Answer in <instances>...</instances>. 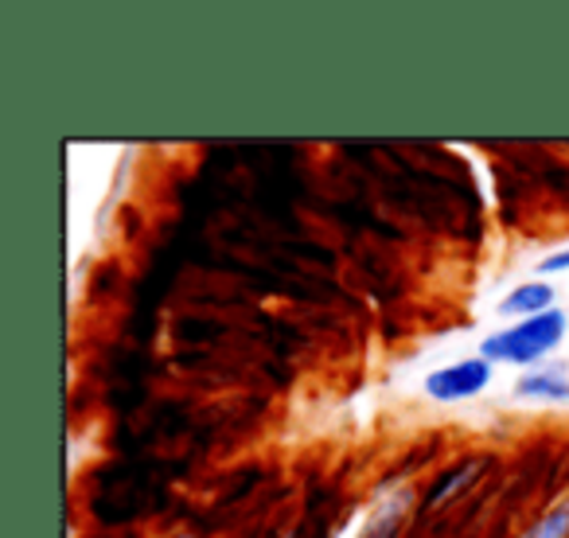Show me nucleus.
I'll use <instances>...</instances> for the list:
<instances>
[{
	"instance_id": "nucleus-8",
	"label": "nucleus",
	"mask_w": 569,
	"mask_h": 538,
	"mask_svg": "<svg viewBox=\"0 0 569 538\" xmlns=\"http://www.w3.org/2000/svg\"><path fill=\"white\" fill-rule=\"evenodd\" d=\"M522 398H550V402H569V379L561 367H550V371H538L530 379L519 382Z\"/></svg>"
},
{
	"instance_id": "nucleus-2",
	"label": "nucleus",
	"mask_w": 569,
	"mask_h": 538,
	"mask_svg": "<svg viewBox=\"0 0 569 538\" xmlns=\"http://www.w3.org/2000/svg\"><path fill=\"white\" fill-rule=\"evenodd\" d=\"M566 336V312L550 309L538 317L522 320V325L507 328L499 336L483 340V359H499V363H535L550 348H558Z\"/></svg>"
},
{
	"instance_id": "nucleus-13",
	"label": "nucleus",
	"mask_w": 569,
	"mask_h": 538,
	"mask_svg": "<svg viewBox=\"0 0 569 538\" xmlns=\"http://www.w3.org/2000/svg\"><path fill=\"white\" fill-rule=\"evenodd\" d=\"M558 269H569V250L566 253H553V258L542 261V273H558Z\"/></svg>"
},
{
	"instance_id": "nucleus-5",
	"label": "nucleus",
	"mask_w": 569,
	"mask_h": 538,
	"mask_svg": "<svg viewBox=\"0 0 569 538\" xmlns=\"http://www.w3.org/2000/svg\"><path fill=\"white\" fill-rule=\"evenodd\" d=\"M309 203L317 207L320 215H332V219H340V227H348V230H371V235H382V238H402V230L390 227L387 219H379V215H375L371 207L363 203V199H343V203H325V199L312 196Z\"/></svg>"
},
{
	"instance_id": "nucleus-6",
	"label": "nucleus",
	"mask_w": 569,
	"mask_h": 538,
	"mask_svg": "<svg viewBox=\"0 0 569 538\" xmlns=\"http://www.w3.org/2000/svg\"><path fill=\"white\" fill-rule=\"evenodd\" d=\"M238 328L234 325H227V320H219V317H176L172 320V336L180 343H219L222 336H234Z\"/></svg>"
},
{
	"instance_id": "nucleus-1",
	"label": "nucleus",
	"mask_w": 569,
	"mask_h": 538,
	"mask_svg": "<svg viewBox=\"0 0 569 538\" xmlns=\"http://www.w3.org/2000/svg\"><path fill=\"white\" fill-rule=\"evenodd\" d=\"M183 266H188V261H183V253L176 250L172 242H164V246H157V250H152L149 269L137 278L133 312H129V320H126V332L133 336L141 348L152 340V336H157V325H160L157 312H160V305H164V297L172 293V286H176V278H180Z\"/></svg>"
},
{
	"instance_id": "nucleus-9",
	"label": "nucleus",
	"mask_w": 569,
	"mask_h": 538,
	"mask_svg": "<svg viewBox=\"0 0 569 538\" xmlns=\"http://www.w3.org/2000/svg\"><path fill=\"white\" fill-rule=\"evenodd\" d=\"M106 402H110L113 414H126V418H133V414L149 402V387H110Z\"/></svg>"
},
{
	"instance_id": "nucleus-11",
	"label": "nucleus",
	"mask_w": 569,
	"mask_h": 538,
	"mask_svg": "<svg viewBox=\"0 0 569 538\" xmlns=\"http://www.w3.org/2000/svg\"><path fill=\"white\" fill-rule=\"evenodd\" d=\"M566 535H569V504L561 511H553L538 530H530L527 538H566Z\"/></svg>"
},
{
	"instance_id": "nucleus-7",
	"label": "nucleus",
	"mask_w": 569,
	"mask_h": 538,
	"mask_svg": "<svg viewBox=\"0 0 569 538\" xmlns=\"http://www.w3.org/2000/svg\"><path fill=\"white\" fill-rule=\"evenodd\" d=\"M550 301H553V289L542 286V281H535V286H519L511 297H507L503 305H499V312H507V317H538V312H550Z\"/></svg>"
},
{
	"instance_id": "nucleus-3",
	"label": "nucleus",
	"mask_w": 569,
	"mask_h": 538,
	"mask_svg": "<svg viewBox=\"0 0 569 538\" xmlns=\"http://www.w3.org/2000/svg\"><path fill=\"white\" fill-rule=\"evenodd\" d=\"M491 382V367L488 359H465V363H452L445 371H433L426 379V390L437 402H460V398L480 395Z\"/></svg>"
},
{
	"instance_id": "nucleus-10",
	"label": "nucleus",
	"mask_w": 569,
	"mask_h": 538,
	"mask_svg": "<svg viewBox=\"0 0 569 538\" xmlns=\"http://www.w3.org/2000/svg\"><path fill=\"white\" fill-rule=\"evenodd\" d=\"M261 476H266V472H261V468H242V476H238L234 488H230L227 496H219V507H234L242 496H250V491L261 484Z\"/></svg>"
},
{
	"instance_id": "nucleus-12",
	"label": "nucleus",
	"mask_w": 569,
	"mask_h": 538,
	"mask_svg": "<svg viewBox=\"0 0 569 538\" xmlns=\"http://www.w3.org/2000/svg\"><path fill=\"white\" fill-rule=\"evenodd\" d=\"M266 371L273 375L277 387H289V382H293V371H289V367H284V363H266Z\"/></svg>"
},
{
	"instance_id": "nucleus-14",
	"label": "nucleus",
	"mask_w": 569,
	"mask_h": 538,
	"mask_svg": "<svg viewBox=\"0 0 569 538\" xmlns=\"http://www.w3.org/2000/svg\"><path fill=\"white\" fill-rule=\"evenodd\" d=\"M113 278H118V266H106L102 273H98V281H94V286H98V293H106V289H110V281H113Z\"/></svg>"
},
{
	"instance_id": "nucleus-4",
	"label": "nucleus",
	"mask_w": 569,
	"mask_h": 538,
	"mask_svg": "<svg viewBox=\"0 0 569 538\" xmlns=\"http://www.w3.org/2000/svg\"><path fill=\"white\" fill-rule=\"evenodd\" d=\"M496 465L491 457H468V460H460V465H452L449 472H441L433 480V488L421 496V507H418V519H429L433 511H441V507H449V499L452 496H460V491L468 488V484H476L480 480L488 468Z\"/></svg>"
}]
</instances>
